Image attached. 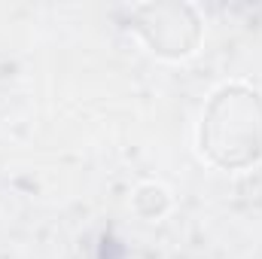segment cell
Masks as SVG:
<instances>
[{
    "label": "cell",
    "mask_w": 262,
    "mask_h": 259,
    "mask_svg": "<svg viewBox=\"0 0 262 259\" xmlns=\"http://www.w3.org/2000/svg\"><path fill=\"white\" fill-rule=\"evenodd\" d=\"M201 153L226 171L247 168L262 156V95L250 85L232 82L210 95L201 128Z\"/></svg>",
    "instance_id": "1"
}]
</instances>
